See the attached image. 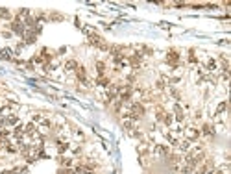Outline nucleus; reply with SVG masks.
<instances>
[{
  "mask_svg": "<svg viewBox=\"0 0 231 174\" xmlns=\"http://www.w3.org/2000/svg\"><path fill=\"white\" fill-rule=\"evenodd\" d=\"M0 57H4V59H11V50H9V48L0 50Z\"/></svg>",
  "mask_w": 231,
  "mask_h": 174,
  "instance_id": "9b49d317",
  "label": "nucleus"
},
{
  "mask_svg": "<svg viewBox=\"0 0 231 174\" xmlns=\"http://www.w3.org/2000/svg\"><path fill=\"white\" fill-rule=\"evenodd\" d=\"M226 108H228V104H226V102H220L218 108H217V115H222V113L226 111Z\"/></svg>",
  "mask_w": 231,
  "mask_h": 174,
  "instance_id": "f8f14e48",
  "label": "nucleus"
},
{
  "mask_svg": "<svg viewBox=\"0 0 231 174\" xmlns=\"http://www.w3.org/2000/svg\"><path fill=\"white\" fill-rule=\"evenodd\" d=\"M11 30H13L15 33H19V35H24V33H26V26H24L20 20L13 22V24H11Z\"/></svg>",
  "mask_w": 231,
  "mask_h": 174,
  "instance_id": "20e7f679",
  "label": "nucleus"
},
{
  "mask_svg": "<svg viewBox=\"0 0 231 174\" xmlns=\"http://www.w3.org/2000/svg\"><path fill=\"white\" fill-rule=\"evenodd\" d=\"M78 67H80V65H78V63H76L74 59H68V61L65 63V69H67V70H76Z\"/></svg>",
  "mask_w": 231,
  "mask_h": 174,
  "instance_id": "0eeeda50",
  "label": "nucleus"
},
{
  "mask_svg": "<svg viewBox=\"0 0 231 174\" xmlns=\"http://www.w3.org/2000/svg\"><path fill=\"white\" fill-rule=\"evenodd\" d=\"M0 17H2V19H11V13H9L7 9H0Z\"/></svg>",
  "mask_w": 231,
  "mask_h": 174,
  "instance_id": "2eb2a0df",
  "label": "nucleus"
},
{
  "mask_svg": "<svg viewBox=\"0 0 231 174\" xmlns=\"http://www.w3.org/2000/svg\"><path fill=\"white\" fill-rule=\"evenodd\" d=\"M89 41H91V45H94V46H98V48H102V50H107V45L104 43V39H102V37H98V35L91 33V35H89Z\"/></svg>",
  "mask_w": 231,
  "mask_h": 174,
  "instance_id": "f257e3e1",
  "label": "nucleus"
},
{
  "mask_svg": "<svg viewBox=\"0 0 231 174\" xmlns=\"http://www.w3.org/2000/svg\"><path fill=\"white\" fill-rule=\"evenodd\" d=\"M24 169H11V171H4L2 174H20Z\"/></svg>",
  "mask_w": 231,
  "mask_h": 174,
  "instance_id": "dca6fc26",
  "label": "nucleus"
},
{
  "mask_svg": "<svg viewBox=\"0 0 231 174\" xmlns=\"http://www.w3.org/2000/svg\"><path fill=\"white\" fill-rule=\"evenodd\" d=\"M165 115H167V113L163 111V108H157V109H155V119H157V121H163Z\"/></svg>",
  "mask_w": 231,
  "mask_h": 174,
  "instance_id": "9d476101",
  "label": "nucleus"
},
{
  "mask_svg": "<svg viewBox=\"0 0 231 174\" xmlns=\"http://www.w3.org/2000/svg\"><path fill=\"white\" fill-rule=\"evenodd\" d=\"M163 121H165V124H167V126H170V124H172V122H174V117H172V113H167V115H165V119H163Z\"/></svg>",
  "mask_w": 231,
  "mask_h": 174,
  "instance_id": "4468645a",
  "label": "nucleus"
},
{
  "mask_svg": "<svg viewBox=\"0 0 231 174\" xmlns=\"http://www.w3.org/2000/svg\"><path fill=\"white\" fill-rule=\"evenodd\" d=\"M200 134H204V135H213V126H211V124H204V128L200 130Z\"/></svg>",
  "mask_w": 231,
  "mask_h": 174,
  "instance_id": "1a4fd4ad",
  "label": "nucleus"
},
{
  "mask_svg": "<svg viewBox=\"0 0 231 174\" xmlns=\"http://www.w3.org/2000/svg\"><path fill=\"white\" fill-rule=\"evenodd\" d=\"M76 76H78L80 82L87 83V70H85V67H78V69H76Z\"/></svg>",
  "mask_w": 231,
  "mask_h": 174,
  "instance_id": "423d86ee",
  "label": "nucleus"
},
{
  "mask_svg": "<svg viewBox=\"0 0 231 174\" xmlns=\"http://www.w3.org/2000/svg\"><path fill=\"white\" fill-rule=\"evenodd\" d=\"M96 72H98L100 78L104 76V72H105V65H104V61H96Z\"/></svg>",
  "mask_w": 231,
  "mask_h": 174,
  "instance_id": "6e6552de",
  "label": "nucleus"
},
{
  "mask_svg": "<svg viewBox=\"0 0 231 174\" xmlns=\"http://www.w3.org/2000/svg\"><path fill=\"white\" fill-rule=\"evenodd\" d=\"M167 61L176 67V65L179 63V54H178V50H168V52H167Z\"/></svg>",
  "mask_w": 231,
  "mask_h": 174,
  "instance_id": "7ed1b4c3",
  "label": "nucleus"
},
{
  "mask_svg": "<svg viewBox=\"0 0 231 174\" xmlns=\"http://www.w3.org/2000/svg\"><path fill=\"white\" fill-rule=\"evenodd\" d=\"M59 163L65 165V167H72V159L70 158H59Z\"/></svg>",
  "mask_w": 231,
  "mask_h": 174,
  "instance_id": "ddd939ff",
  "label": "nucleus"
},
{
  "mask_svg": "<svg viewBox=\"0 0 231 174\" xmlns=\"http://www.w3.org/2000/svg\"><path fill=\"white\" fill-rule=\"evenodd\" d=\"M174 113H176V121H178V122H183V121H185V111L181 109L179 104L174 106Z\"/></svg>",
  "mask_w": 231,
  "mask_h": 174,
  "instance_id": "39448f33",
  "label": "nucleus"
},
{
  "mask_svg": "<svg viewBox=\"0 0 231 174\" xmlns=\"http://www.w3.org/2000/svg\"><path fill=\"white\" fill-rule=\"evenodd\" d=\"M200 135H202V134H200V130H198V128H194V126H191V128H187V130H185V137H187V141H196Z\"/></svg>",
  "mask_w": 231,
  "mask_h": 174,
  "instance_id": "f03ea898",
  "label": "nucleus"
}]
</instances>
